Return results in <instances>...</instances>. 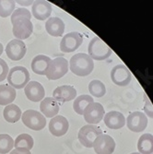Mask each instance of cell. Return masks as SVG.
I'll use <instances>...</instances> for the list:
<instances>
[{
    "label": "cell",
    "instance_id": "cell-7",
    "mask_svg": "<svg viewBox=\"0 0 153 154\" xmlns=\"http://www.w3.org/2000/svg\"><path fill=\"white\" fill-rule=\"evenodd\" d=\"M13 28L12 32L18 40H24L28 39L33 32V24L29 19H18L11 21Z\"/></svg>",
    "mask_w": 153,
    "mask_h": 154
},
{
    "label": "cell",
    "instance_id": "cell-21",
    "mask_svg": "<svg viewBox=\"0 0 153 154\" xmlns=\"http://www.w3.org/2000/svg\"><path fill=\"white\" fill-rule=\"evenodd\" d=\"M51 61L52 59L46 57V55H44V54L37 55V57H35L32 59V71L37 75H41V76L46 75L47 69L49 67Z\"/></svg>",
    "mask_w": 153,
    "mask_h": 154
},
{
    "label": "cell",
    "instance_id": "cell-6",
    "mask_svg": "<svg viewBox=\"0 0 153 154\" xmlns=\"http://www.w3.org/2000/svg\"><path fill=\"white\" fill-rule=\"evenodd\" d=\"M68 68V61L66 58L57 57L51 61L45 76L50 80H57L67 73Z\"/></svg>",
    "mask_w": 153,
    "mask_h": 154
},
{
    "label": "cell",
    "instance_id": "cell-3",
    "mask_svg": "<svg viewBox=\"0 0 153 154\" xmlns=\"http://www.w3.org/2000/svg\"><path fill=\"white\" fill-rule=\"evenodd\" d=\"M9 86L14 89H23L30 82V73L24 66H17L8 71L7 77Z\"/></svg>",
    "mask_w": 153,
    "mask_h": 154
},
{
    "label": "cell",
    "instance_id": "cell-1",
    "mask_svg": "<svg viewBox=\"0 0 153 154\" xmlns=\"http://www.w3.org/2000/svg\"><path fill=\"white\" fill-rule=\"evenodd\" d=\"M69 68L73 74L78 77H86L92 72L94 63L87 54L79 53L71 57L69 61Z\"/></svg>",
    "mask_w": 153,
    "mask_h": 154
},
{
    "label": "cell",
    "instance_id": "cell-20",
    "mask_svg": "<svg viewBox=\"0 0 153 154\" xmlns=\"http://www.w3.org/2000/svg\"><path fill=\"white\" fill-rule=\"evenodd\" d=\"M65 23L64 21L57 18L52 17L49 18L45 23V29L48 34L54 37H60L64 34L65 32Z\"/></svg>",
    "mask_w": 153,
    "mask_h": 154
},
{
    "label": "cell",
    "instance_id": "cell-14",
    "mask_svg": "<svg viewBox=\"0 0 153 154\" xmlns=\"http://www.w3.org/2000/svg\"><path fill=\"white\" fill-rule=\"evenodd\" d=\"M24 92L28 99L34 103L43 101L45 96L44 88L37 81H30L28 83L24 88Z\"/></svg>",
    "mask_w": 153,
    "mask_h": 154
},
{
    "label": "cell",
    "instance_id": "cell-17",
    "mask_svg": "<svg viewBox=\"0 0 153 154\" xmlns=\"http://www.w3.org/2000/svg\"><path fill=\"white\" fill-rule=\"evenodd\" d=\"M104 124L110 129H120L126 124V118L122 113L112 111L107 113L103 117Z\"/></svg>",
    "mask_w": 153,
    "mask_h": 154
},
{
    "label": "cell",
    "instance_id": "cell-15",
    "mask_svg": "<svg viewBox=\"0 0 153 154\" xmlns=\"http://www.w3.org/2000/svg\"><path fill=\"white\" fill-rule=\"evenodd\" d=\"M69 128L68 121L63 116H55L50 120L49 131L54 137H62L66 134Z\"/></svg>",
    "mask_w": 153,
    "mask_h": 154
},
{
    "label": "cell",
    "instance_id": "cell-16",
    "mask_svg": "<svg viewBox=\"0 0 153 154\" xmlns=\"http://www.w3.org/2000/svg\"><path fill=\"white\" fill-rule=\"evenodd\" d=\"M77 97V91L73 86L70 85H64L57 87L53 91V98L60 103H66L72 101Z\"/></svg>",
    "mask_w": 153,
    "mask_h": 154
},
{
    "label": "cell",
    "instance_id": "cell-31",
    "mask_svg": "<svg viewBox=\"0 0 153 154\" xmlns=\"http://www.w3.org/2000/svg\"><path fill=\"white\" fill-rule=\"evenodd\" d=\"M8 71H9V69H8V64L2 58H0V82H2L3 80L6 79V78L8 77Z\"/></svg>",
    "mask_w": 153,
    "mask_h": 154
},
{
    "label": "cell",
    "instance_id": "cell-13",
    "mask_svg": "<svg viewBox=\"0 0 153 154\" xmlns=\"http://www.w3.org/2000/svg\"><path fill=\"white\" fill-rule=\"evenodd\" d=\"M111 79L115 85L124 87L130 83L132 74L124 65H117L111 71Z\"/></svg>",
    "mask_w": 153,
    "mask_h": 154
},
{
    "label": "cell",
    "instance_id": "cell-19",
    "mask_svg": "<svg viewBox=\"0 0 153 154\" xmlns=\"http://www.w3.org/2000/svg\"><path fill=\"white\" fill-rule=\"evenodd\" d=\"M41 113H43L45 117L53 118L58 114L59 112V104L53 97L44 98L40 103Z\"/></svg>",
    "mask_w": 153,
    "mask_h": 154
},
{
    "label": "cell",
    "instance_id": "cell-34",
    "mask_svg": "<svg viewBox=\"0 0 153 154\" xmlns=\"http://www.w3.org/2000/svg\"><path fill=\"white\" fill-rule=\"evenodd\" d=\"M3 51H4V47H3L2 44H1V43H0V55H1V54H2Z\"/></svg>",
    "mask_w": 153,
    "mask_h": 154
},
{
    "label": "cell",
    "instance_id": "cell-5",
    "mask_svg": "<svg viewBox=\"0 0 153 154\" xmlns=\"http://www.w3.org/2000/svg\"><path fill=\"white\" fill-rule=\"evenodd\" d=\"M103 135V131L100 128L94 125H87L79 129L78 137L79 142L86 148H92L95 139Z\"/></svg>",
    "mask_w": 153,
    "mask_h": 154
},
{
    "label": "cell",
    "instance_id": "cell-35",
    "mask_svg": "<svg viewBox=\"0 0 153 154\" xmlns=\"http://www.w3.org/2000/svg\"><path fill=\"white\" fill-rule=\"evenodd\" d=\"M131 154H140L139 152H133V153H131Z\"/></svg>",
    "mask_w": 153,
    "mask_h": 154
},
{
    "label": "cell",
    "instance_id": "cell-27",
    "mask_svg": "<svg viewBox=\"0 0 153 154\" xmlns=\"http://www.w3.org/2000/svg\"><path fill=\"white\" fill-rule=\"evenodd\" d=\"M89 91L96 98H102L106 93V88L101 80L94 79L89 84Z\"/></svg>",
    "mask_w": 153,
    "mask_h": 154
},
{
    "label": "cell",
    "instance_id": "cell-23",
    "mask_svg": "<svg viewBox=\"0 0 153 154\" xmlns=\"http://www.w3.org/2000/svg\"><path fill=\"white\" fill-rule=\"evenodd\" d=\"M137 149L140 154H152L153 136L149 133L142 135L137 141Z\"/></svg>",
    "mask_w": 153,
    "mask_h": 154
},
{
    "label": "cell",
    "instance_id": "cell-25",
    "mask_svg": "<svg viewBox=\"0 0 153 154\" xmlns=\"http://www.w3.org/2000/svg\"><path fill=\"white\" fill-rule=\"evenodd\" d=\"M33 138L29 134H20L14 141V147L19 149L31 150L33 148Z\"/></svg>",
    "mask_w": 153,
    "mask_h": 154
},
{
    "label": "cell",
    "instance_id": "cell-24",
    "mask_svg": "<svg viewBox=\"0 0 153 154\" xmlns=\"http://www.w3.org/2000/svg\"><path fill=\"white\" fill-rule=\"evenodd\" d=\"M3 116L7 122L8 123H16L20 119L21 110L16 104H8L5 107L3 111Z\"/></svg>",
    "mask_w": 153,
    "mask_h": 154
},
{
    "label": "cell",
    "instance_id": "cell-32",
    "mask_svg": "<svg viewBox=\"0 0 153 154\" xmlns=\"http://www.w3.org/2000/svg\"><path fill=\"white\" fill-rule=\"evenodd\" d=\"M144 102H145V106H144V110L146 112V115L152 118L153 117V111H152V105L150 101L148 100V98L146 94H144Z\"/></svg>",
    "mask_w": 153,
    "mask_h": 154
},
{
    "label": "cell",
    "instance_id": "cell-29",
    "mask_svg": "<svg viewBox=\"0 0 153 154\" xmlns=\"http://www.w3.org/2000/svg\"><path fill=\"white\" fill-rule=\"evenodd\" d=\"M16 3L15 1H2L0 0V17L7 18L13 13L14 9H15Z\"/></svg>",
    "mask_w": 153,
    "mask_h": 154
},
{
    "label": "cell",
    "instance_id": "cell-22",
    "mask_svg": "<svg viewBox=\"0 0 153 154\" xmlns=\"http://www.w3.org/2000/svg\"><path fill=\"white\" fill-rule=\"evenodd\" d=\"M16 91L9 85H0V105H8L16 99Z\"/></svg>",
    "mask_w": 153,
    "mask_h": 154
},
{
    "label": "cell",
    "instance_id": "cell-12",
    "mask_svg": "<svg viewBox=\"0 0 153 154\" xmlns=\"http://www.w3.org/2000/svg\"><path fill=\"white\" fill-rule=\"evenodd\" d=\"M27 48L22 41L14 39L10 41L6 46V54L12 61H20L26 54Z\"/></svg>",
    "mask_w": 153,
    "mask_h": 154
},
{
    "label": "cell",
    "instance_id": "cell-11",
    "mask_svg": "<svg viewBox=\"0 0 153 154\" xmlns=\"http://www.w3.org/2000/svg\"><path fill=\"white\" fill-rule=\"evenodd\" d=\"M97 154H112L115 149V139L109 135H101L95 139L93 147Z\"/></svg>",
    "mask_w": 153,
    "mask_h": 154
},
{
    "label": "cell",
    "instance_id": "cell-33",
    "mask_svg": "<svg viewBox=\"0 0 153 154\" xmlns=\"http://www.w3.org/2000/svg\"><path fill=\"white\" fill-rule=\"evenodd\" d=\"M9 154H32L30 150H25V149H12L10 151Z\"/></svg>",
    "mask_w": 153,
    "mask_h": 154
},
{
    "label": "cell",
    "instance_id": "cell-2",
    "mask_svg": "<svg viewBox=\"0 0 153 154\" xmlns=\"http://www.w3.org/2000/svg\"><path fill=\"white\" fill-rule=\"evenodd\" d=\"M88 53V55L92 60L103 61L110 57L113 51L102 39L94 37L89 44Z\"/></svg>",
    "mask_w": 153,
    "mask_h": 154
},
{
    "label": "cell",
    "instance_id": "cell-8",
    "mask_svg": "<svg viewBox=\"0 0 153 154\" xmlns=\"http://www.w3.org/2000/svg\"><path fill=\"white\" fill-rule=\"evenodd\" d=\"M83 43V36L78 32L66 34L60 43V50L63 53H72L76 51Z\"/></svg>",
    "mask_w": 153,
    "mask_h": 154
},
{
    "label": "cell",
    "instance_id": "cell-26",
    "mask_svg": "<svg viewBox=\"0 0 153 154\" xmlns=\"http://www.w3.org/2000/svg\"><path fill=\"white\" fill-rule=\"evenodd\" d=\"M93 103V98L90 95H80L78 98H76V100L74 101L73 103V108L74 111L78 115H83L85 108Z\"/></svg>",
    "mask_w": 153,
    "mask_h": 154
},
{
    "label": "cell",
    "instance_id": "cell-28",
    "mask_svg": "<svg viewBox=\"0 0 153 154\" xmlns=\"http://www.w3.org/2000/svg\"><path fill=\"white\" fill-rule=\"evenodd\" d=\"M14 147L13 138L8 134H0V154L10 152Z\"/></svg>",
    "mask_w": 153,
    "mask_h": 154
},
{
    "label": "cell",
    "instance_id": "cell-18",
    "mask_svg": "<svg viewBox=\"0 0 153 154\" xmlns=\"http://www.w3.org/2000/svg\"><path fill=\"white\" fill-rule=\"evenodd\" d=\"M32 15L39 20L48 19L52 14V6L47 1H35L32 4Z\"/></svg>",
    "mask_w": 153,
    "mask_h": 154
},
{
    "label": "cell",
    "instance_id": "cell-10",
    "mask_svg": "<svg viewBox=\"0 0 153 154\" xmlns=\"http://www.w3.org/2000/svg\"><path fill=\"white\" fill-rule=\"evenodd\" d=\"M126 120L128 129L135 133L142 132L148 127V118L146 115L141 112L131 113Z\"/></svg>",
    "mask_w": 153,
    "mask_h": 154
},
{
    "label": "cell",
    "instance_id": "cell-4",
    "mask_svg": "<svg viewBox=\"0 0 153 154\" xmlns=\"http://www.w3.org/2000/svg\"><path fill=\"white\" fill-rule=\"evenodd\" d=\"M21 120L27 128L34 131L44 129L46 125V119L43 114L32 109L24 112L21 116Z\"/></svg>",
    "mask_w": 153,
    "mask_h": 154
},
{
    "label": "cell",
    "instance_id": "cell-9",
    "mask_svg": "<svg viewBox=\"0 0 153 154\" xmlns=\"http://www.w3.org/2000/svg\"><path fill=\"white\" fill-rule=\"evenodd\" d=\"M104 113L105 111L103 106L99 103L93 102L85 108L83 112V116H84V119L87 123L90 125H96L103 119Z\"/></svg>",
    "mask_w": 153,
    "mask_h": 154
},
{
    "label": "cell",
    "instance_id": "cell-30",
    "mask_svg": "<svg viewBox=\"0 0 153 154\" xmlns=\"http://www.w3.org/2000/svg\"><path fill=\"white\" fill-rule=\"evenodd\" d=\"M23 18L31 20L32 19L31 12L26 8H18L13 11L11 15V21L18 20V19H23Z\"/></svg>",
    "mask_w": 153,
    "mask_h": 154
}]
</instances>
